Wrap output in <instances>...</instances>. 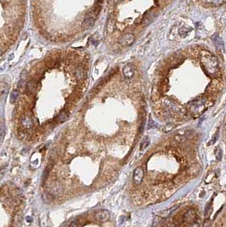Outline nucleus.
<instances>
[{
    "label": "nucleus",
    "instance_id": "obj_11",
    "mask_svg": "<svg viewBox=\"0 0 226 227\" xmlns=\"http://www.w3.org/2000/svg\"><path fill=\"white\" fill-rule=\"evenodd\" d=\"M76 79L77 81H82L85 78V72L82 67H77L75 71Z\"/></svg>",
    "mask_w": 226,
    "mask_h": 227
},
{
    "label": "nucleus",
    "instance_id": "obj_10",
    "mask_svg": "<svg viewBox=\"0 0 226 227\" xmlns=\"http://www.w3.org/2000/svg\"><path fill=\"white\" fill-rule=\"evenodd\" d=\"M196 212L193 209H190L185 213V216H184V220L186 222H193L196 220Z\"/></svg>",
    "mask_w": 226,
    "mask_h": 227
},
{
    "label": "nucleus",
    "instance_id": "obj_9",
    "mask_svg": "<svg viewBox=\"0 0 226 227\" xmlns=\"http://www.w3.org/2000/svg\"><path fill=\"white\" fill-rule=\"evenodd\" d=\"M212 41L214 43V45L216 46L217 49L219 51H221L224 49V42L223 39L219 37L218 34H215L212 37Z\"/></svg>",
    "mask_w": 226,
    "mask_h": 227
},
{
    "label": "nucleus",
    "instance_id": "obj_28",
    "mask_svg": "<svg viewBox=\"0 0 226 227\" xmlns=\"http://www.w3.org/2000/svg\"><path fill=\"white\" fill-rule=\"evenodd\" d=\"M121 1H122V0H114L115 3H119V2H121Z\"/></svg>",
    "mask_w": 226,
    "mask_h": 227
},
{
    "label": "nucleus",
    "instance_id": "obj_23",
    "mask_svg": "<svg viewBox=\"0 0 226 227\" xmlns=\"http://www.w3.org/2000/svg\"><path fill=\"white\" fill-rule=\"evenodd\" d=\"M4 134H5V126L2 123V124H0V140H2L4 139Z\"/></svg>",
    "mask_w": 226,
    "mask_h": 227
},
{
    "label": "nucleus",
    "instance_id": "obj_6",
    "mask_svg": "<svg viewBox=\"0 0 226 227\" xmlns=\"http://www.w3.org/2000/svg\"><path fill=\"white\" fill-rule=\"evenodd\" d=\"M21 125L24 129H30L33 127V120L30 116H24L21 118Z\"/></svg>",
    "mask_w": 226,
    "mask_h": 227
},
{
    "label": "nucleus",
    "instance_id": "obj_29",
    "mask_svg": "<svg viewBox=\"0 0 226 227\" xmlns=\"http://www.w3.org/2000/svg\"><path fill=\"white\" fill-rule=\"evenodd\" d=\"M2 53H3V52H2V50H1V48H0V55H2Z\"/></svg>",
    "mask_w": 226,
    "mask_h": 227
},
{
    "label": "nucleus",
    "instance_id": "obj_2",
    "mask_svg": "<svg viewBox=\"0 0 226 227\" xmlns=\"http://www.w3.org/2000/svg\"><path fill=\"white\" fill-rule=\"evenodd\" d=\"M206 104L205 99H196L192 100L190 103V107L191 110L193 112H201L204 109Z\"/></svg>",
    "mask_w": 226,
    "mask_h": 227
},
{
    "label": "nucleus",
    "instance_id": "obj_25",
    "mask_svg": "<svg viewBox=\"0 0 226 227\" xmlns=\"http://www.w3.org/2000/svg\"><path fill=\"white\" fill-rule=\"evenodd\" d=\"M175 140L178 141V142H183L185 140V138L184 136H181V135H176L175 136Z\"/></svg>",
    "mask_w": 226,
    "mask_h": 227
},
{
    "label": "nucleus",
    "instance_id": "obj_5",
    "mask_svg": "<svg viewBox=\"0 0 226 227\" xmlns=\"http://www.w3.org/2000/svg\"><path fill=\"white\" fill-rule=\"evenodd\" d=\"M95 218L96 220L100 221V222H105L107 220H110V213L108 210H100L95 214Z\"/></svg>",
    "mask_w": 226,
    "mask_h": 227
},
{
    "label": "nucleus",
    "instance_id": "obj_4",
    "mask_svg": "<svg viewBox=\"0 0 226 227\" xmlns=\"http://www.w3.org/2000/svg\"><path fill=\"white\" fill-rule=\"evenodd\" d=\"M144 178V170L141 167H138L134 169V174H133V181L134 183V185L139 186Z\"/></svg>",
    "mask_w": 226,
    "mask_h": 227
},
{
    "label": "nucleus",
    "instance_id": "obj_22",
    "mask_svg": "<svg viewBox=\"0 0 226 227\" xmlns=\"http://www.w3.org/2000/svg\"><path fill=\"white\" fill-rule=\"evenodd\" d=\"M212 212V202H208L207 203V207H206L205 209V216L207 217H208V216H210V214Z\"/></svg>",
    "mask_w": 226,
    "mask_h": 227
},
{
    "label": "nucleus",
    "instance_id": "obj_20",
    "mask_svg": "<svg viewBox=\"0 0 226 227\" xmlns=\"http://www.w3.org/2000/svg\"><path fill=\"white\" fill-rule=\"evenodd\" d=\"M191 31V28H189V27H181L179 30H178V33L180 36H182V37H185V36H187V34L190 33Z\"/></svg>",
    "mask_w": 226,
    "mask_h": 227
},
{
    "label": "nucleus",
    "instance_id": "obj_21",
    "mask_svg": "<svg viewBox=\"0 0 226 227\" xmlns=\"http://www.w3.org/2000/svg\"><path fill=\"white\" fill-rule=\"evenodd\" d=\"M115 28V23H114V21L112 19H110L108 21V23H107V30L109 33H112L113 30Z\"/></svg>",
    "mask_w": 226,
    "mask_h": 227
},
{
    "label": "nucleus",
    "instance_id": "obj_27",
    "mask_svg": "<svg viewBox=\"0 0 226 227\" xmlns=\"http://www.w3.org/2000/svg\"><path fill=\"white\" fill-rule=\"evenodd\" d=\"M69 226H76L77 227V226H78V224H77L76 221H72V222H71V223Z\"/></svg>",
    "mask_w": 226,
    "mask_h": 227
},
{
    "label": "nucleus",
    "instance_id": "obj_19",
    "mask_svg": "<svg viewBox=\"0 0 226 227\" xmlns=\"http://www.w3.org/2000/svg\"><path fill=\"white\" fill-rule=\"evenodd\" d=\"M19 95H20V92H19L18 90H14V91L11 93V95H10V99H9L10 103H14V102L17 100Z\"/></svg>",
    "mask_w": 226,
    "mask_h": 227
},
{
    "label": "nucleus",
    "instance_id": "obj_8",
    "mask_svg": "<svg viewBox=\"0 0 226 227\" xmlns=\"http://www.w3.org/2000/svg\"><path fill=\"white\" fill-rule=\"evenodd\" d=\"M95 20L94 17L92 16H89V17H86L82 23V27L84 29V30H88V29H90L94 27L95 25Z\"/></svg>",
    "mask_w": 226,
    "mask_h": 227
},
{
    "label": "nucleus",
    "instance_id": "obj_24",
    "mask_svg": "<svg viewBox=\"0 0 226 227\" xmlns=\"http://www.w3.org/2000/svg\"><path fill=\"white\" fill-rule=\"evenodd\" d=\"M215 156H216V158L218 160H221V158H222V151H221V149L220 148H217L216 151H215Z\"/></svg>",
    "mask_w": 226,
    "mask_h": 227
},
{
    "label": "nucleus",
    "instance_id": "obj_13",
    "mask_svg": "<svg viewBox=\"0 0 226 227\" xmlns=\"http://www.w3.org/2000/svg\"><path fill=\"white\" fill-rule=\"evenodd\" d=\"M9 90V84L6 82H0V97L4 96L7 94Z\"/></svg>",
    "mask_w": 226,
    "mask_h": 227
},
{
    "label": "nucleus",
    "instance_id": "obj_26",
    "mask_svg": "<svg viewBox=\"0 0 226 227\" xmlns=\"http://www.w3.org/2000/svg\"><path fill=\"white\" fill-rule=\"evenodd\" d=\"M48 175V170H45V171L43 172V180H45V179H47Z\"/></svg>",
    "mask_w": 226,
    "mask_h": 227
},
{
    "label": "nucleus",
    "instance_id": "obj_18",
    "mask_svg": "<svg viewBox=\"0 0 226 227\" xmlns=\"http://www.w3.org/2000/svg\"><path fill=\"white\" fill-rule=\"evenodd\" d=\"M149 145H150V139H149V137H145L140 143V151L145 150L148 147Z\"/></svg>",
    "mask_w": 226,
    "mask_h": 227
},
{
    "label": "nucleus",
    "instance_id": "obj_17",
    "mask_svg": "<svg viewBox=\"0 0 226 227\" xmlns=\"http://www.w3.org/2000/svg\"><path fill=\"white\" fill-rule=\"evenodd\" d=\"M68 114H67V112H66V111H62L61 112L59 115H58V117H57V120L60 122V123H65L67 119H68Z\"/></svg>",
    "mask_w": 226,
    "mask_h": 227
},
{
    "label": "nucleus",
    "instance_id": "obj_15",
    "mask_svg": "<svg viewBox=\"0 0 226 227\" xmlns=\"http://www.w3.org/2000/svg\"><path fill=\"white\" fill-rule=\"evenodd\" d=\"M36 88H37V84H36V82L35 80H30L27 83V90L30 94H32L36 90Z\"/></svg>",
    "mask_w": 226,
    "mask_h": 227
},
{
    "label": "nucleus",
    "instance_id": "obj_3",
    "mask_svg": "<svg viewBox=\"0 0 226 227\" xmlns=\"http://www.w3.org/2000/svg\"><path fill=\"white\" fill-rule=\"evenodd\" d=\"M134 40H135L134 35L132 33H125L120 37V38L118 39V42L123 46H130L131 44L134 43Z\"/></svg>",
    "mask_w": 226,
    "mask_h": 227
},
{
    "label": "nucleus",
    "instance_id": "obj_16",
    "mask_svg": "<svg viewBox=\"0 0 226 227\" xmlns=\"http://www.w3.org/2000/svg\"><path fill=\"white\" fill-rule=\"evenodd\" d=\"M42 198H43L44 202H48H48H50L54 200L55 196L51 192H43L42 195Z\"/></svg>",
    "mask_w": 226,
    "mask_h": 227
},
{
    "label": "nucleus",
    "instance_id": "obj_1",
    "mask_svg": "<svg viewBox=\"0 0 226 227\" xmlns=\"http://www.w3.org/2000/svg\"><path fill=\"white\" fill-rule=\"evenodd\" d=\"M201 65L207 74L215 75L219 72L218 59L209 53H205L201 57Z\"/></svg>",
    "mask_w": 226,
    "mask_h": 227
},
{
    "label": "nucleus",
    "instance_id": "obj_7",
    "mask_svg": "<svg viewBox=\"0 0 226 227\" xmlns=\"http://www.w3.org/2000/svg\"><path fill=\"white\" fill-rule=\"evenodd\" d=\"M134 72H135L134 68V67H133L132 65H130V64L126 65L123 67V76L126 78H131V77H133L134 75Z\"/></svg>",
    "mask_w": 226,
    "mask_h": 227
},
{
    "label": "nucleus",
    "instance_id": "obj_12",
    "mask_svg": "<svg viewBox=\"0 0 226 227\" xmlns=\"http://www.w3.org/2000/svg\"><path fill=\"white\" fill-rule=\"evenodd\" d=\"M176 209H177V207H170V208H168V209H165V210H162V211L159 212L158 215L161 216V217H162V218H167V217H168V216H169L174 210H176Z\"/></svg>",
    "mask_w": 226,
    "mask_h": 227
},
{
    "label": "nucleus",
    "instance_id": "obj_14",
    "mask_svg": "<svg viewBox=\"0 0 226 227\" xmlns=\"http://www.w3.org/2000/svg\"><path fill=\"white\" fill-rule=\"evenodd\" d=\"M199 172H200V167L198 165H193L189 168L188 174L191 177H194V176H196L199 174Z\"/></svg>",
    "mask_w": 226,
    "mask_h": 227
}]
</instances>
